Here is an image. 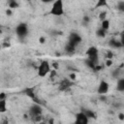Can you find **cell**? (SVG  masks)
Wrapping results in <instances>:
<instances>
[{"label": "cell", "instance_id": "obj_1", "mask_svg": "<svg viewBox=\"0 0 124 124\" xmlns=\"http://www.w3.org/2000/svg\"><path fill=\"white\" fill-rule=\"evenodd\" d=\"M65 13L64 11V3L63 0H54L52 2L49 15L54 16H61Z\"/></svg>", "mask_w": 124, "mask_h": 124}, {"label": "cell", "instance_id": "obj_2", "mask_svg": "<svg viewBox=\"0 0 124 124\" xmlns=\"http://www.w3.org/2000/svg\"><path fill=\"white\" fill-rule=\"evenodd\" d=\"M50 70L51 69H50V65H49L48 61L43 60V61H41V63L38 66L37 74H38V76L40 78H45L50 73Z\"/></svg>", "mask_w": 124, "mask_h": 124}, {"label": "cell", "instance_id": "obj_3", "mask_svg": "<svg viewBox=\"0 0 124 124\" xmlns=\"http://www.w3.org/2000/svg\"><path fill=\"white\" fill-rule=\"evenodd\" d=\"M29 29H28V25L26 23H19L16 25V34L19 39H24L27 35H28Z\"/></svg>", "mask_w": 124, "mask_h": 124}, {"label": "cell", "instance_id": "obj_4", "mask_svg": "<svg viewBox=\"0 0 124 124\" xmlns=\"http://www.w3.org/2000/svg\"><path fill=\"white\" fill-rule=\"evenodd\" d=\"M87 59L93 61L95 64L98 63V57H99V51L96 46H89L85 52Z\"/></svg>", "mask_w": 124, "mask_h": 124}, {"label": "cell", "instance_id": "obj_5", "mask_svg": "<svg viewBox=\"0 0 124 124\" xmlns=\"http://www.w3.org/2000/svg\"><path fill=\"white\" fill-rule=\"evenodd\" d=\"M43 108L39 104H34L29 108V114L32 117H40L42 115Z\"/></svg>", "mask_w": 124, "mask_h": 124}, {"label": "cell", "instance_id": "obj_6", "mask_svg": "<svg viewBox=\"0 0 124 124\" xmlns=\"http://www.w3.org/2000/svg\"><path fill=\"white\" fill-rule=\"evenodd\" d=\"M108 89H109L108 82H107L106 80H101L99 85H98V88H97V93L99 95H105L108 93Z\"/></svg>", "mask_w": 124, "mask_h": 124}, {"label": "cell", "instance_id": "obj_7", "mask_svg": "<svg viewBox=\"0 0 124 124\" xmlns=\"http://www.w3.org/2000/svg\"><path fill=\"white\" fill-rule=\"evenodd\" d=\"M80 42H81V37L78 33L73 32V33L70 34V36H69V44L68 45H71V46L76 47V46L78 45Z\"/></svg>", "mask_w": 124, "mask_h": 124}, {"label": "cell", "instance_id": "obj_8", "mask_svg": "<svg viewBox=\"0 0 124 124\" xmlns=\"http://www.w3.org/2000/svg\"><path fill=\"white\" fill-rule=\"evenodd\" d=\"M76 123L78 124H87L88 123V117L85 115L83 111H80L76 114Z\"/></svg>", "mask_w": 124, "mask_h": 124}, {"label": "cell", "instance_id": "obj_9", "mask_svg": "<svg viewBox=\"0 0 124 124\" xmlns=\"http://www.w3.org/2000/svg\"><path fill=\"white\" fill-rule=\"evenodd\" d=\"M24 93H25L29 98H31L32 100H35V99H36V95H35V92H34V87L26 88V89L24 90Z\"/></svg>", "mask_w": 124, "mask_h": 124}, {"label": "cell", "instance_id": "obj_10", "mask_svg": "<svg viewBox=\"0 0 124 124\" xmlns=\"http://www.w3.org/2000/svg\"><path fill=\"white\" fill-rule=\"evenodd\" d=\"M116 90L119 92L124 91V78H119L116 83Z\"/></svg>", "mask_w": 124, "mask_h": 124}, {"label": "cell", "instance_id": "obj_11", "mask_svg": "<svg viewBox=\"0 0 124 124\" xmlns=\"http://www.w3.org/2000/svg\"><path fill=\"white\" fill-rule=\"evenodd\" d=\"M7 111V101L6 99H0V113Z\"/></svg>", "mask_w": 124, "mask_h": 124}, {"label": "cell", "instance_id": "obj_12", "mask_svg": "<svg viewBox=\"0 0 124 124\" xmlns=\"http://www.w3.org/2000/svg\"><path fill=\"white\" fill-rule=\"evenodd\" d=\"M109 26H110V21H109L108 19L105 18V19H103V20L101 21V28H102V29H104L105 31L108 30Z\"/></svg>", "mask_w": 124, "mask_h": 124}, {"label": "cell", "instance_id": "obj_13", "mask_svg": "<svg viewBox=\"0 0 124 124\" xmlns=\"http://www.w3.org/2000/svg\"><path fill=\"white\" fill-rule=\"evenodd\" d=\"M70 86H71V81L68 79H64L60 83V90H65V89L69 88Z\"/></svg>", "mask_w": 124, "mask_h": 124}, {"label": "cell", "instance_id": "obj_14", "mask_svg": "<svg viewBox=\"0 0 124 124\" xmlns=\"http://www.w3.org/2000/svg\"><path fill=\"white\" fill-rule=\"evenodd\" d=\"M107 6H108V0H97V3L95 4L94 9H99V8H103Z\"/></svg>", "mask_w": 124, "mask_h": 124}, {"label": "cell", "instance_id": "obj_15", "mask_svg": "<svg viewBox=\"0 0 124 124\" xmlns=\"http://www.w3.org/2000/svg\"><path fill=\"white\" fill-rule=\"evenodd\" d=\"M108 45H109L111 47H120V46H122V43L119 42V41H116L115 39H111V40L108 42Z\"/></svg>", "mask_w": 124, "mask_h": 124}, {"label": "cell", "instance_id": "obj_16", "mask_svg": "<svg viewBox=\"0 0 124 124\" xmlns=\"http://www.w3.org/2000/svg\"><path fill=\"white\" fill-rule=\"evenodd\" d=\"M8 6L10 9H16V8H18L19 5L16 0H8Z\"/></svg>", "mask_w": 124, "mask_h": 124}, {"label": "cell", "instance_id": "obj_17", "mask_svg": "<svg viewBox=\"0 0 124 124\" xmlns=\"http://www.w3.org/2000/svg\"><path fill=\"white\" fill-rule=\"evenodd\" d=\"M106 33H107V31H105V30L102 29V28H99V29H97V31H96V35H97L99 38H105V37H106Z\"/></svg>", "mask_w": 124, "mask_h": 124}, {"label": "cell", "instance_id": "obj_18", "mask_svg": "<svg viewBox=\"0 0 124 124\" xmlns=\"http://www.w3.org/2000/svg\"><path fill=\"white\" fill-rule=\"evenodd\" d=\"M83 112L85 113V115H86L88 118H90V117H95V113H94L93 111H91V110H88V109H86V110H84Z\"/></svg>", "mask_w": 124, "mask_h": 124}, {"label": "cell", "instance_id": "obj_19", "mask_svg": "<svg viewBox=\"0 0 124 124\" xmlns=\"http://www.w3.org/2000/svg\"><path fill=\"white\" fill-rule=\"evenodd\" d=\"M106 15H107V14H106V12H103V13H101V14H100L99 18L101 19V21H102L103 19H105V18H106Z\"/></svg>", "mask_w": 124, "mask_h": 124}, {"label": "cell", "instance_id": "obj_20", "mask_svg": "<svg viewBox=\"0 0 124 124\" xmlns=\"http://www.w3.org/2000/svg\"><path fill=\"white\" fill-rule=\"evenodd\" d=\"M112 65V60L111 59H107L106 60V66L107 67H110Z\"/></svg>", "mask_w": 124, "mask_h": 124}, {"label": "cell", "instance_id": "obj_21", "mask_svg": "<svg viewBox=\"0 0 124 124\" xmlns=\"http://www.w3.org/2000/svg\"><path fill=\"white\" fill-rule=\"evenodd\" d=\"M107 58H108V59H111V58H112V53H111V51H108V52H107Z\"/></svg>", "mask_w": 124, "mask_h": 124}, {"label": "cell", "instance_id": "obj_22", "mask_svg": "<svg viewBox=\"0 0 124 124\" xmlns=\"http://www.w3.org/2000/svg\"><path fill=\"white\" fill-rule=\"evenodd\" d=\"M45 42H46V38H45V37H40V39H39V43L44 44Z\"/></svg>", "mask_w": 124, "mask_h": 124}, {"label": "cell", "instance_id": "obj_23", "mask_svg": "<svg viewBox=\"0 0 124 124\" xmlns=\"http://www.w3.org/2000/svg\"><path fill=\"white\" fill-rule=\"evenodd\" d=\"M69 78H70V79H72V80H74V79L76 78V75H75V74H70V76H69Z\"/></svg>", "mask_w": 124, "mask_h": 124}, {"label": "cell", "instance_id": "obj_24", "mask_svg": "<svg viewBox=\"0 0 124 124\" xmlns=\"http://www.w3.org/2000/svg\"><path fill=\"white\" fill-rule=\"evenodd\" d=\"M6 15H7V16H11V15H12V10H11L10 8L6 11Z\"/></svg>", "mask_w": 124, "mask_h": 124}, {"label": "cell", "instance_id": "obj_25", "mask_svg": "<svg viewBox=\"0 0 124 124\" xmlns=\"http://www.w3.org/2000/svg\"><path fill=\"white\" fill-rule=\"evenodd\" d=\"M0 99H6V94L4 92L0 93Z\"/></svg>", "mask_w": 124, "mask_h": 124}, {"label": "cell", "instance_id": "obj_26", "mask_svg": "<svg viewBox=\"0 0 124 124\" xmlns=\"http://www.w3.org/2000/svg\"><path fill=\"white\" fill-rule=\"evenodd\" d=\"M118 117H119V119H120V120H123V119H124V114H123V113H119Z\"/></svg>", "mask_w": 124, "mask_h": 124}, {"label": "cell", "instance_id": "obj_27", "mask_svg": "<svg viewBox=\"0 0 124 124\" xmlns=\"http://www.w3.org/2000/svg\"><path fill=\"white\" fill-rule=\"evenodd\" d=\"M43 3H50V2H53L54 0H41Z\"/></svg>", "mask_w": 124, "mask_h": 124}, {"label": "cell", "instance_id": "obj_28", "mask_svg": "<svg viewBox=\"0 0 124 124\" xmlns=\"http://www.w3.org/2000/svg\"><path fill=\"white\" fill-rule=\"evenodd\" d=\"M123 5H124V4H123V2H121V3H120V6H119V10L123 11Z\"/></svg>", "mask_w": 124, "mask_h": 124}, {"label": "cell", "instance_id": "obj_29", "mask_svg": "<svg viewBox=\"0 0 124 124\" xmlns=\"http://www.w3.org/2000/svg\"><path fill=\"white\" fill-rule=\"evenodd\" d=\"M1 32H2V30H1V26H0V34H1Z\"/></svg>", "mask_w": 124, "mask_h": 124}, {"label": "cell", "instance_id": "obj_30", "mask_svg": "<svg viewBox=\"0 0 124 124\" xmlns=\"http://www.w3.org/2000/svg\"><path fill=\"white\" fill-rule=\"evenodd\" d=\"M26 1H29V0H26Z\"/></svg>", "mask_w": 124, "mask_h": 124}]
</instances>
